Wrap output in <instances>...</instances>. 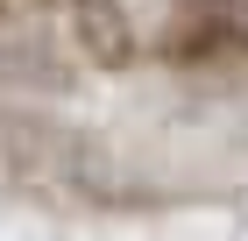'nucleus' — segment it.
<instances>
[{
    "instance_id": "obj_1",
    "label": "nucleus",
    "mask_w": 248,
    "mask_h": 241,
    "mask_svg": "<svg viewBox=\"0 0 248 241\" xmlns=\"http://www.w3.org/2000/svg\"><path fill=\"white\" fill-rule=\"evenodd\" d=\"M248 50V0H177L163 57L170 64H227Z\"/></svg>"
},
{
    "instance_id": "obj_2",
    "label": "nucleus",
    "mask_w": 248,
    "mask_h": 241,
    "mask_svg": "<svg viewBox=\"0 0 248 241\" xmlns=\"http://www.w3.org/2000/svg\"><path fill=\"white\" fill-rule=\"evenodd\" d=\"M71 36L99 71H128L142 57V29H135L128 0H71Z\"/></svg>"
},
{
    "instance_id": "obj_3",
    "label": "nucleus",
    "mask_w": 248,
    "mask_h": 241,
    "mask_svg": "<svg viewBox=\"0 0 248 241\" xmlns=\"http://www.w3.org/2000/svg\"><path fill=\"white\" fill-rule=\"evenodd\" d=\"M7 7H15V0H0V21H7Z\"/></svg>"
}]
</instances>
